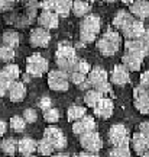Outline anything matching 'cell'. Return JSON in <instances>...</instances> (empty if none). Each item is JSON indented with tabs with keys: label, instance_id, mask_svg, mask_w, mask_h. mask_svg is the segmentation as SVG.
<instances>
[{
	"label": "cell",
	"instance_id": "obj_1",
	"mask_svg": "<svg viewBox=\"0 0 149 157\" xmlns=\"http://www.w3.org/2000/svg\"><path fill=\"white\" fill-rule=\"evenodd\" d=\"M100 19L96 15H85L83 16L80 25V38L83 42H93L100 32Z\"/></svg>",
	"mask_w": 149,
	"mask_h": 157
},
{
	"label": "cell",
	"instance_id": "obj_2",
	"mask_svg": "<svg viewBox=\"0 0 149 157\" xmlns=\"http://www.w3.org/2000/svg\"><path fill=\"white\" fill-rule=\"evenodd\" d=\"M87 80L90 82L91 87L94 90H97L100 93H109L110 92V83H109V74L103 67H96L90 68L89 74H87Z\"/></svg>",
	"mask_w": 149,
	"mask_h": 157
},
{
	"label": "cell",
	"instance_id": "obj_3",
	"mask_svg": "<svg viewBox=\"0 0 149 157\" xmlns=\"http://www.w3.org/2000/svg\"><path fill=\"white\" fill-rule=\"evenodd\" d=\"M55 58H56L58 70H62L65 73H68L71 70V67L78 60L77 56H75L74 47L68 44H60V47H58V50L55 52Z\"/></svg>",
	"mask_w": 149,
	"mask_h": 157
},
{
	"label": "cell",
	"instance_id": "obj_4",
	"mask_svg": "<svg viewBox=\"0 0 149 157\" xmlns=\"http://www.w3.org/2000/svg\"><path fill=\"white\" fill-rule=\"evenodd\" d=\"M120 47V35L114 31H106L97 41V50L106 57L114 56Z\"/></svg>",
	"mask_w": 149,
	"mask_h": 157
},
{
	"label": "cell",
	"instance_id": "obj_5",
	"mask_svg": "<svg viewBox=\"0 0 149 157\" xmlns=\"http://www.w3.org/2000/svg\"><path fill=\"white\" fill-rule=\"evenodd\" d=\"M125 50L129 54L139 57L144 60L145 57L148 56V50H149V39H148V32L140 36V38H135V39H126L125 42Z\"/></svg>",
	"mask_w": 149,
	"mask_h": 157
},
{
	"label": "cell",
	"instance_id": "obj_6",
	"mask_svg": "<svg viewBox=\"0 0 149 157\" xmlns=\"http://www.w3.org/2000/svg\"><path fill=\"white\" fill-rule=\"evenodd\" d=\"M48 60L41 54H33L26 60V73L32 77H41L48 71Z\"/></svg>",
	"mask_w": 149,
	"mask_h": 157
},
{
	"label": "cell",
	"instance_id": "obj_7",
	"mask_svg": "<svg viewBox=\"0 0 149 157\" xmlns=\"http://www.w3.org/2000/svg\"><path fill=\"white\" fill-rule=\"evenodd\" d=\"M48 86L51 90L55 92H65L70 87V80L68 74L62 70H51L48 73Z\"/></svg>",
	"mask_w": 149,
	"mask_h": 157
},
{
	"label": "cell",
	"instance_id": "obj_8",
	"mask_svg": "<svg viewBox=\"0 0 149 157\" xmlns=\"http://www.w3.org/2000/svg\"><path fill=\"white\" fill-rule=\"evenodd\" d=\"M80 144L85 151L89 153H99L103 147V141L100 138V135L96 131H89V132H84L80 135Z\"/></svg>",
	"mask_w": 149,
	"mask_h": 157
},
{
	"label": "cell",
	"instance_id": "obj_9",
	"mask_svg": "<svg viewBox=\"0 0 149 157\" xmlns=\"http://www.w3.org/2000/svg\"><path fill=\"white\" fill-rule=\"evenodd\" d=\"M90 64L84 60H77L75 64L71 67V70L68 71V80L74 84H80L81 82H84L87 78V74L90 71Z\"/></svg>",
	"mask_w": 149,
	"mask_h": 157
},
{
	"label": "cell",
	"instance_id": "obj_10",
	"mask_svg": "<svg viewBox=\"0 0 149 157\" xmlns=\"http://www.w3.org/2000/svg\"><path fill=\"white\" fill-rule=\"evenodd\" d=\"M44 138L48 140L54 146L55 150H64L67 147V138L64 132L56 127H48L44 131Z\"/></svg>",
	"mask_w": 149,
	"mask_h": 157
},
{
	"label": "cell",
	"instance_id": "obj_11",
	"mask_svg": "<svg viewBox=\"0 0 149 157\" xmlns=\"http://www.w3.org/2000/svg\"><path fill=\"white\" fill-rule=\"evenodd\" d=\"M133 99H135V108L142 115L149 112V92L142 86H138L133 89Z\"/></svg>",
	"mask_w": 149,
	"mask_h": 157
},
{
	"label": "cell",
	"instance_id": "obj_12",
	"mask_svg": "<svg viewBox=\"0 0 149 157\" xmlns=\"http://www.w3.org/2000/svg\"><path fill=\"white\" fill-rule=\"evenodd\" d=\"M109 140L113 146H120V144H129V131L125 125L116 124L113 125L109 131Z\"/></svg>",
	"mask_w": 149,
	"mask_h": 157
},
{
	"label": "cell",
	"instance_id": "obj_13",
	"mask_svg": "<svg viewBox=\"0 0 149 157\" xmlns=\"http://www.w3.org/2000/svg\"><path fill=\"white\" fill-rule=\"evenodd\" d=\"M122 34L125 35L126 39H135V38L144 36L146 34V28H145V25H144V21H139V19L135 17L126 28L122 29Z\"/></svg>",
	"mask_w": 149,
	"mask_h": 157
},
{
	"label": "cell",
	"instance_id": "obj_14",
	"mask_svg": "<svg viewBox=\"0 0 149 157\" xmlns=\"http://www.w3.org/2000/svg\"><path fill=\"white\" fill-rule=\"evenodd\" d=\"M29 42L32 47H36V48H44V47H48V44L51 42V34L48 29L44 28H36L31 32V38H29Z\"/></svg>",
	"mask_w": 149,
	"mask_h": 157
},
{
	"label": "cell",
	"instance_id": "obj_15",
	"mask_svg": "<svg viewBox=\"0 0 149 157\" xmlns=\"http://www.w3.org/2000/svg\"><path fill=\"white\" fill-rule=\"evenodd\" d=\"M96 121H94L93 117H90V115H84L83 118H80L77 121H74L72 124V132L75 135H81L84 132H89V131H94L96 129Z\"/></svg>",
	"mask_w": 149,
	"mask_h": 157
},
{
	"label": "cell",
	"instance_id": "obj_16",
	"mask_svg": "<svg viewBox=\"0 0 149 157\" xmlns=\"http://www.w3.org/2000/svg\"><path fill=\"white\" fill-rule=\"evenodd\" d=\"M129 13L139 21H145L149 16V2L148 0H133L129 5Z\"/></svg>",
	"mask_w": 149,
	"mask_h": 157
},
{
	"label": "cell",
	"instance_id": "obj_17",
	"mask_svg": "<svg viewBox=\"0 0 149 157\" xmlns=\"http://www.w3.org/2000/svg\"><path fill=\"white\" fill-rule=\"evenodd\" d=\"M110 82L116 86H125L130 82V71L123 64H117L111 70Z\"/></svg>",
	"mask_w": 149,
	"mask_h": 157
},
{
	"label": "cell",
	"instance_id": "obj_18",
	"mask_svg": "<svg viewBox=\"0 0 149 157\" xmlns=\"http://www.w3.org/2000/svg\"><path fill=\"white\" fill-rule=\"evenodd\" d=\"M38 23L44 29H55L60 25V16L54 10H42L38 16Z\"/></svg>",
	"mask_w": 149,
	"mask_h": 157
},
{
	"label": "cell",
	"instance_id": "obj_19",
	"mask_svg": "<svg viewBox=\"0 0 149 157\" xmlns=\"http://www.w3.org/2000/svg\"><path fill=\"white\" fill-rule=\"evenodd\" d=\"M6 96H7L12 102H22L23 99H25V96H26V87H25V84H23L22 82H19V80L12 82L10 86H9V89H7Z\"/></svg>",
	"mask_w": 149,
	"mask_h": 157
},
{
	"label": "cell",
	"instance_id": "obj_20",
	"mask_svg": "<svg viewBox=\"0 0 149 157\" xmlns=\"http://www.w3.org/2000/svg\"><path fill=\"white\" fill-rule=\"evenodd\" d=\"M93 109H94V115H96V117L103 118V119L110 118L111 113H113V102H111V99L103 96V98L96 103V106H94Z\"/></svg>",
	"mask_w": 149,
	"mask_h": 157
},
{
	"label": "cell",
	"instance_id": "obj_21",
	"mask_svg": "<svg viewBox=\"0 0 149 157\" xmlns=\"http://www.w3.org/2000/svg\"><path fill=\"white\" fill-rule=\"evenodd\" d=\"M130 144H132V150L135 153H138L139 156L142 154V153L148 151L149 148V135H145L142 132H135L132 137V140H130Z\"/></svg>",
	"mask_w": 149,
	"mask_h": 157
},
{
	"label": "cell",
	"instance_id": "obj_22",
	"mask_svg": "<svg viewBox=\"0 0 149 157\" xmlns=\"http://www.w3.org/2000/svg\"><path fill=\"white\" fill-rule=\"evenodd\" d=\"M17 151L22 156H32L36 151V141L31 137H23L17 140Z\"/></svg>",
	"mask_w": 149,
	"mask_h": 157
},
{
	"label": "cell",
	"instance_id": "obj_23",
	"mask_svg": "<svg viewBox=\"0 0 149 157\" xmlns=\"http://www.w3.org/2000/svg\"><path fill=\"white\" fill-rule=\"evenodd\" d=\"M122 64L129 71H139L140 67H142V58L133 56V54H129V52H125L123 57H122Z\"/></svg>",
	"mask_w": 149,
	"mask_h": 157
},
{
	"label": "cell",
	"instance_id": "obj_24",
	"mask_svg": "<svg viewBox=\"0 0 149 157\" xmlns=\"http://www.w3.org/2000/svg\"><path fill=\"white\" fill-rule=\"evenodd\" d=\"M135 17L129 13V12L126 10H120V12H117V15L114 16V19H113V25L116 26L117 29H125L129 25V23L132 22Z\"/></svg>",
	"mask_w": 149,
	"mask_h": 157
},
{
	"label": "cell",
	"instance_id": "obj_25",
	"mask_svg": "<svg viewBox=\"0 0 149 157\" xmlns=\"http://www.w3.org/2000/svg\"><path fill=\"white\" fill-rule=\"evenodd\" d=\"M71 12L78 17H83L85 15H89V12H90L89 2L87 0H72Z\"/></svg>",
	"mask_w": 149,
	"mask_h": 157
},
{
	"label": "cell",
	"instance_id": "obj_26",
	"mask_svg": "<svg viewBox=\"0 0 149 157\" xmlns=\"http://www.w3.org/2000/svg\"><path fill=\"white\" fill-rule=\"evenodd\" d=\"M72 0H54V9L58 16H67L71 12Z\"/></svg>",
	"mask_w": 149,
	"mask_h": 157
},
{
	"label": "cell",
	"instance_id": "obj_27",
	"mask_svg": "<svg viewBox=\"0 0 149 157\" xmlns=\"http://www.w3.org/2000/svg\"><path fill=\"white\" fill-rule=\"evenodd\" d=\"M0 150L5 153L6 156H15V153L17 151V140L15 138H5L0 143Z\"/></svg>",
	"mask_w": 149,
	"mask_h": 157
},
{
	"label": "cell",
	"instance_id": "obj_28",
	"mask_svg": "<svg viewBox=\"0 0 149 157\" xmlns=\"http://www.w3.org/2000/svg\"><path fill=\"white\" fill-rule=\"evenodd\" d=\"M85 113H87V108L81 106V105H72L67 111V118H68V121L74 122V121H77L80 118H83Z\"/></svg>",
	"mask_w": 149,
	"mask_h": 157
},
{
	"label": "cell",
	"instance_id": "obj_29",
	"mask_svg": "<svg viewBox=\"0 0 149 157\" xmlns=\"http://www.w3.org/2000/svg\"><path fill=\"white\" fill-rule=\"evenodd\" d=\"M0 71H2V74H3L6 78H9L10 82H15V80H17V78H19V76H20L19 66H16V64H12V63L6 64V66L2 68Z\"/></svg>",
	"mask_w": 149,
	"mask_h": 157
},
{
	"label": "cell",
	"instance_id": "obj_30",
	"mask_svg": "<svg viewBox=\"0 0 149 157\" xmlns=\"http://www.w3.org/2000/svg\"><path fill=\"white\" fill-rule=\"evenodd\" d=\"M2 44L10 48H16L19 45V35L15 31H6L5 34L2 35Z\"/></svg>",
	"mask_w": 149,
	"mask_h": 157
},
{
	"label": "cell",
	"instance_id": "obj_31",
	"mask_svg": "<svg viewBox=\"0 0 149 157\" xmlns=\"http://www.w3.org/2000/svg\"><path fill=\"white\" fill-rule=\"evenodd\" d=\"M103 93H100L97 90H94L93 87H90L87 92H85V95H84V102H85V105L89 108H94L96 106V103L103 98Z\"/></svg>",
	"mask_w": 149,
	"mask_h": 157
},
{
	"label": "cell",
	"instance_id": "obj_32",
	"mask_svg": "<svg viewBox=\"0 0 149 157\" xmlns=\"http://www.w3.org/2000/svg\"><path fill=\"white\" fill-rule=\"evenodd\" d=\"M36 151L39 154H42V156H51L52 153L55 151V148H54V146L48 140L42 138V140L36 141Z\"/></svg>",
	"mask_w": 149,
	"mask_h": 157
},
{
	"label": "cell",
	"instance_id": "obj_33",
	"mask_svg": "<svg viewBox=\"0 0 149 157\" xmlns=\"http://www.w3.org/2000/svg\"><path fill=\"white\" fill-rule=\"evenodd\" d=\"M60 117H61V113L56 108L49 106V108H46V109H44V118H45L46 122L55 124L60 121Z\"/></svg>",
	"mask_w": 149,
	"mask_h": 157
},
{
	"label": "cell",
	"instance_id": "obj_34",
	"mask_svg": "<svg viewBox=\"0 0 149 157\" xmlns=\"http://www.w3.org/2000/svg\"><path fill=\"white\" fill-rule=\"evenodd\" d=\"M110 157H130V147L129 144L114 146L110 151Z\"/></svg>",
	"mask_w": 149,
	"mask_h": 157
},
{
	"label": "cell",
	"instance_id": "obj_35",
	"mask_svg": "<svg viewBox=\"0 0 149 157\" xmlns=\"http://www.w3.org/2000/svg\"><path fill=\"white\" fill-rule=\"evenodd\" d=\"M15 56H16L15 48L6 47V45H2V47H0V61L9 63V61H12V60L15 58Z\"/></svg>",
	"mask_w": 149,
	"mask_h": 157
},
{
	"label": "cell",
	"instance_id": "obj_36",
	"mask_svg": "<svg viewBox=\"0 0 149 157\" xmlns=\"http://www.w3.org/2000/svg\"><path fill=\"white\" fill-rule=\"evenodd\" d=\"M25 127H26V122H25V119L22 117L15 115V117L10 118V128L15 132H22L23 129H25Z\"/></svg>",
	"mask_w": 149,
	"mask_h": 157
},
{
	"label": "cell",
	"instance_id": "obj_37",
	"mask_svg": "<svg viewBox=\"0 0 149 157\" xmlns=\"http://www.w3.org/2000/svg\"><path fill=\"white\" fill-rule=\"evenodd\" d=\"M23 119H25V122H29V124H33L36 119H38V113L35 109L32 108H29V109H25L23 111Z\"/></svg>",
	"mask_w": 149,
	"mask_h": 157
},
{
	"label": "cell",
	"instance_id": "obj_38",
	"mask_svg": "<svg viewBox=\"0 0 149 157\" xmlns=\"http://www.w3.org/2000/svg\"><path fill=\"white\" fill-rule=\"evenodd\" d=\"M10 83H12L10 80H9V78H6L5 76L2 74V71H0V98H2V96H6Z\"/></svg>",
	"mask_w": 149,
	"mask_h": 157
},
{
	"label": "cell",
	"instance_id": "obj_39",
	"mask_svg": "<svg viewBox=\"0 0 149 157\" xmlns=\"http://www.w3.org/2000/svg\"><path fill=\"white\" fill-rule=\"evenodd\" d=\"M149 71H144L142 76H140V82H139V86H142L145 89H148L149 87Z\"/></svg>",
	"mask_w": 149,
	"mask_h": 157
},
{
	"label": "cell",
	"instance_id": "obj_40",
	"mask_svg": "<svg viewBox=\"0 0 149 157\" xmlns=\"http://www.w3.org/2000/svg\"><path fill=\"white\" fill-rule=\"evenodd\" d=\"M15 3V0H0V12H5L7 9H10Z\"/></svg>",
	"mask_w": 149,
	"mask_h": 157
},
{
	"label": "cell",
	"instance_id": "obj_41",
	"mask_svg": "<svg viewBox=\"0 0 149 157\" xmlns=\"http://www.w3.org/2000/svg\"><path fill=\"white\" fill-rule=\"evenodd\" d=\"M52 106V102H51L49 98H42L41 101H39V108H42V109H46V108Z\"/></svg>",
	"mask_w": 149,
	"mask_h": 157
},
{
	"label": "cell",
	"instance_id": "obj_42",
	"mask_svg": "<svg viewBox=\"0 0 149 157\" xmlns=\"http://www.w3.org/2000/svg\"><path fill=\"white\" fill-rule=\"evenodd\" d=\"M139 132H142V134L145 135H149V122H142L140 125H139Z\"/></svg>",
	"mask_w": 149,
	"mask_h": 157
},
{
	"label": "cell",
	"instance_id": "obj_43",
	"mask_svg": "<svg viewBox=\"0 0 149 157\" xmlns=\"http://www.w3.org/2000/svg\"><path fill=\"white\" fill-rule=\"evenodd\" d=\"M6 131H7V124L3 119H0V137H3Z\"/></svg>",
	"mask_w": 149,
	"mask_h": 157
},
{
	"label": "cell",
	"instance_id": "obj_44",
	"mask_svg": "<svg viewBox=\"0 0 149 157\" xmlns=\"http://www.w3.org/2000/svg\"><path fill=\"white\" fill-rule=\"evenodd\" d=\"M72 157H96L93 153H89V151H84V153H80V154H75Z\"/></svg>",
	"mask_w": 149,
	"mask_h": 157
},
{
	"label": "cell",
	"instance_id": "obj_45",
	"mask_svg": "<svg viewBox=\"0 0 149 157\" xmlns=\"http://www.w3.org/2000/svg\"><path fill=\"white\" fill-rule=\"evenodd\" d=\"M52 157H70V156L65 154V153H56V154H54Z\"/></svg>",
	"mask_w": 149,
	"mask_h": 157
},
{
	"label": "cell",
	"instance_id": "obj_46",
	"mask_svg": "<svg viewBox=\"0 0 149 157\" xmlns=\"http://www.w3.org/2000/svg\"><path fill=\"white\" fill-rule=\"evenodd\" d=\"M120 2H123V3H126V5H130L133 0H120Z\"/></svg>",
	"mask_w": 149,
	"mask_h": 157
},
{
	"label": "cell",
	"instance_id": "obj_47",
	"mask_svg": "<svg viewBox=\"0 0 149 157\" xmlns=\"http://www.w3.org/2000/svg\"><path fill=\"white\" fill-rule=\"evenodd\" d=\"M140 157H149V153H148V151L142 153V154H140Z\"/></svg>",
	"mask_w": 149,
	"mask_h": 157
},
{
	"label": "cell",
	"instance_id": "obj_48",
	"mask_svg": "<svg viewBox=\"0 0 149 157\" xmlns=\"http://www.w3.org/2000/svg\"><path fill=\"white\" fill-rule=\"evenodd\" d=\"M22 157H33V156H22Z\"/></svg>",
	"mask_w": 149,
	"mask_h": 157
},
{
	"label": "cell",
	"instance_id": "obj_49",
	"mask_svg": "<svg viewBox=\"0 0 149 157\" xmlns=\"http://www.w3.org/2000/svg\"><path fill=\"white\" fill-rule=\"evenodd\" d=\"M107 2H111V0H107Z\"/></svg>",
	"mask_w": 149,
	"mask_h": 157
},
{
	"label": "cell",
	"instance_id": "obj_50",
	"mask_svg": "<svg viewBox=\"0 0 149 157\" xmlns=\"http://www.w3.org/2000/svg\"><path fill=\"white\" fill-rule=\"evenodd\" d=\"M91 2H94V0H91Z\"/></svg>",
	"mask_w": 149,
	"mask_h": 157
}]
</instances>
